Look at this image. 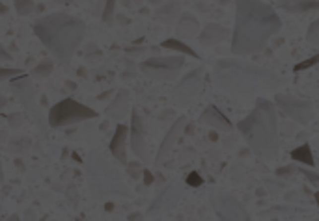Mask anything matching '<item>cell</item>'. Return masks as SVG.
Here are the masks:
<instances>
[{
  "instance_id": "6da1fadb",
  "label": "cell",
  "mask_w": 319,
  "mask_h": 221,
  "mask_svg": "<svg viewBox=\"0 0 319 221\" xmlns=\"http://www.w3.org/2000/svg\"><path fill=\"white\" fill-rule=\"evenodd\" d=\"M280 28V17L269 4L259 0H235L232 52L237 56L261 54L269 45V39Z\"/></svg>"
},
{
  "instance_id": "7a4b0ae2",
  "label": "cell",
  "mask_w": 319,
  "mask_h": 221,
  "mask_svg": "<svg viewBox=\"0 0 319 221\" xmlns=\"http://www.w3.org/2000/svg\"><path fill=\"white\" fill-rule=\"evenodd\" d=\"M213 78L220 91L234 97H252L272 91L284 82L276 73L235 58L218 60L213 67Z\"/></svg>"
},
{
  "instance_id": "3957f363",
  "label": "cell",
  "mask_w": 319,
  "mask_h": 221,
  "mask_svg": "<svg viewBox=\"0 0 319 221\" xmlns=\"http://www.w3.org/2000/svg\"><path fill=\"white\" fill-rule=\"evenodd\" d=\"M34 34L62 65H69L86 36V24L67 13H53L39 17L34 23Z\"/></svg>"
},
{
  "instance_id": "277c9868",
  "label": "cell",
  "mask_w": 319,
  "mask_h": 221,
  "mask_svg": "<svg viewBox=\"0 0 319 221\" xmlns=\"http://www.w3.org/2000/svg\"><path fill=\"white\" fill-rule=\"evenodd\" d=\"M237 129L259 160L272 162L278 158V121L274 102L256 99L252 112L237 123Z\"/></svg>"
},
{
  "instance_id": "5b68a950",
  "label": "cell",
  "mask_w": 319,
  "mask_h": 221,
  "mask_svg": "<svg viewBox=\"0 0 319 221\" xmlns=\"http://www.w3.org/2000/svg\"><path fill=\"white\" fill-rule=\"evenodd\" d=\"M86 177L92 188V193L95 197H103L107 193H127L125 184L120 178V173L116 168H112L109 162L105 160V156L99 153L88 154L86 162Z\"/></svg>"
},
{
  "instance_id": "8992f818",
  "label": "cell",
  "mask_w": 319,
  "mask_h": 221,
  "mask_svg": "<svg viewBox=\"0 0 319 221\" xmlns=\"http://www.w3.org/2000/svg\"><path fill=\"white\" fill-rule=\"evenodd\" d=\"M97 112L94 108L86 106L78 100L71 99H62L60 102H56L55 106L49 110L47 123L51 129H64L67 125H75L80 121H88V119H95Z\"/></svg>"
},
{
  "instance_id": "52a82bcc",
  "label": "cell",
  "mask_w": 319,
  "mask_h": 221,
  "mask_svg": "<svg viewBox=\"0 0 319 221\" xmlns=\"http://www.w3.org/2000/svg\"><path fill=\"white\" fill-rule=\"evenodd\" d=\"M9 89L11 93L17 97V100L23 104V108L28 112L30 115V119L36 125H38L39 132L43 134V136H47V125L45 119H43V114H41V110H39L38 102H36V97H34V88H32V82L28 75H19V77H13L11 80V84H9Z\"/></svg>"
},
{
  "instance_id": "ba28073f",
  "label": "cell",
  "mask_w": 319,
  "mask_h": 221,
  "mask_svg": "<svg viewBox=\"0 0 319 221\" xmlns=\"http://www.w3.org/2000/svg\"><path fill=\"white\" fill-rule=\"evenodd\" d=\"M183 63H185V56H155V58L142 61L140 71L153 80L168 82L178 77Z\"/></svg>"
},
{
  "instance_id": "9c48e42d",
  "label": "cell",
  "mask_w": 319,
  "mask_h": 221,
  "mask_svg": "<svg viewBox=\"0 0 319 221\" xmlns=\"http://www.w3.org/2000/svg\"><path fill=\"white\" fill-rule=\"evenodd\" d=\"M274 104L280 108L288 117H291L293 121L301 123V125H308L314 119V106H312L310 100L297 99L293 95L276 93L274 95Z\"/></svg>"
},
{
  "instance_id": "30bf717a",
  "label": "cell",
  "mask_w": 319,
  "mask_h": 221,
  "mask_svg": "<svg viewBox=\"0 0 319 221\" xmlns=\"http://www.w3.org/2000/svg\"><path fill=\"white\" fill-rule=\"evenodd\" d=\"M202 91V69L191 71L172 91V99L179 106H189Z\"/></svg>"
},
{
  "instance_id": "8fae6325",
  "label": "cell",
  "mask_w": 319,
  "mask_h": 221,
  "mask_svg": "<svg viewBox=\"0 0 319 221\" xmlns=\"http://www.w3.org/2000/svg\"><path fill=\"white\" fill-rule=\"evenodd\" d=\"M131 147L132 153L138 156V160H146L148 158V143H146V127H144V119L138 110L131 112Z\"/></svg>"
},
{
  "instance_id": "7c38bea8",
  "label": "cell",
  "mask_w": 319,
  "mask_h": 221,
  "mask_svg": "<svg viewBox=\"0 0 319 221\" xmlns=\"http://www.w3.org/2000/svg\"><path fill=\"white\" fill-rule=\"evenodd\" d=\"M181 191H183L181 182H178V180L170 182L161 193H159V197L153 201V205L148 208V214L149 216H153V214H161V212H166V210L174 208V206L178 205L179 197H181Z\"/></svg>"
},
{
  "instance_id": "4fadbf2b",
  "label": "cell",
  "mask_w": 319,
  "mask_h": 221,
  "mask_svg": "<svg viewBox=\"0 0 319 221\" xmlns=\"http://www.w3.org/2000/svg\"><path fill=\"white\" fill-rule=\"evenodd\" d=\"M213 205L217 208V214L220 220H249L247 210H245L234 197L222 195V197H218L217 203H213Z\"/></svg>"
},
{
  "instance_id": "5bb4252c",
  "label": "cell",
  "mask_w": 319,
  "mask_h": 221,
  "mask_svg": "<svg viewBox=\"0 0 319 221\" xmlns=\"http://www.w3.org/2000/svg\"><path fill=\"white\" fill-rule=\"evenodd\" d=\"M185 125H187V119L185 117H179L178 121L174 123L170 127V130H168V134L164 136L163 143H161V147H159V153H157V158H155V164L157 166H161L164 160H166V156L170 154L172 147L176 145V141H178L179 134H181V130L185 129Z\"/></svg>"
},
{
  "instance_id": "9a60e30c",
  "label": "cell",
  "mask_w": 319,
  "mask_h": 221,
  "mask_svg": "<svg viewBox=\"0 0 319 221\" xmlns=\"http://www.w3.org/2000/svg\"><path fill=\"white\" fill-rule=\"evenodd\" d=\"M127 136H129V127L118 125L114 136L110 139V154L116 158L120 164H127Z\"/></svg>"
},
{
  "instance_id": "2e32d148",
  "label": "cell",
  "mask_w": 319,
  "mask_h": 221,
  "mask_svg": "<svg viewBox=\"0 0 319 221\" xmlns=\"http://www.w3.org/2000/svg\"><path fill=\"white\" fill-rule=\"evenodd\" d=\"M230 38V30L220 26V24H207L200 34L196 41L203 46H211V45H217V43H222L224 39Z\"/></svg>"
},
{
  "instance_id": "e0dca14e",
  "label": "cell",
  "mask_w": 319,
  "mask_h": 221,
  "mask_svg": "<svg viewBox=\"0 0 319 221\" xmlns=\"http://www.w3.org/2000/svg\"><path fill=\"white\" fill-rule=\"evenodd\" d=\"M200 121L205 123V125H209L211 129L220 130V132H230V130H232V121H230L217 106H213V104L203 110Z\"/></svg>"
},
{
  "instance_id": "ac0fdd59",
  "label": "cell",
  "mask_w": 319,
  "mask_h": 221,
  "mask_svg": "<svg viewBox=\"0 0 319 221\" xmlns=\"http://www.w3.org/2000/svg\"><path fill=\"white\" fill-rule=\"evenodd\" d=\"M129 112V91H118L116 99L112 100V104L107 108V112L105 114L109 115L110 119H124L125 115Z\"/></svg>"
},
{
  "instance_id": "d6986e66",
  "label": "cell",
  "mask_w": 319,
  "mask_h": 221,
  "mask_svg": "<svg viewBox=\"0 0 319 221\" xmlns=\"http://www.w3.org/2000/svg\"><path fill=\"white\" fill-rule=\"evenodd\" d=\"M278 8L289 13H304V11H318L319 0H278Z\"/></svg>"
},
{
  "instance_id": "ffe728a7",
  "label": "cell",
  "mask_w": 319,
  "mask_h": 221,
  "mask_svg": "<svg viewBox=\"0 0 319 221\" xmlns=\"http://www.w3.org/2000/svg\"><path fill=\"white\" fill-rule=\"evenodd\" d=\"M176 30H178L179 38H185V39L198 38V34H200V24H198V21H196L191 13H185V15H181V19L178 21Z\"/></svg>"
},
{
  "instance_id": "44dd1931",
  "label": "cell",
  "mask_w": 319,
  "mask_h": 221,
  "mask_svg": "<svg viewBox=\"0 0 319 221\" xmlns=\"http://www.w3.org/2000/svg\"><path fill=\"white\" fill-rule=\"evenodd\" d=\"M163 48H170V50H176V52H181L183 56H191V58H194L198 60L200 58V54H196V50L192 46H189L185 41H181V39H164L163 43H161Z\"/></svg>"
},
{
  "instance_id": "7402d4cb",
  "label": "cell",
  "mask_w": 319,
  "mask_h": 221,
  "mask_svg": "<svg viewBox=\"0 0 319 221\" xmlns=\"http://www.w3.org/2000/svg\"><path fill=\"white\" fill-rule=\"evenodd\" d=\"M291 158L295 162L304 164V166H310V168L316 166V160H314V154H312V149L308 143H303L299 145L297 149H293V151H291Z\"/></svg>"
},
{
  "instance_id": "603a6c76",
  "label": "cell",
  "mask_w": 319,
  "mask_h": 221,
  "mask_svg": "<svg viewBox=\"0 0 319 221\" xmlns=\"http://www.w3.org/2000/svg\"><path fill=\"white\" fill-rule=\"evenodd\" d=\"M178 13H179V2H170V4L163 6L161 9H157L155 17L159 21H163V23H172Z\"/></svg>"
},
{
  "instance_id": "cb8c5ba5",
  "label": "cell",
  "mask_w": 319,
  "mask_h": 221,
  "mask_svg": "<svg viewBox=\"0 0 319 221\" xmlns=\"http://www.w3.org/2000/svg\"><path fill=\"white\" fill-rule=\"evenodd\" d=\"M53 69H55V61L53 60H43L39 61L36 67L32 69V75L38 78H47L51 73H53Z\"/></svg>"
},
{
  "instance_id": "d4e9b609",
  "label": "cell",
  "mask_w": 319,
  "mask_h": 221,
  "mask_svg": "<svg viewBox=\"0 0 319 221\" xmlns=\"http://www.w3.org/2000/svg\"><path fill=\"white\" fill-rule=\"evenodd\" d=\"M306 39H308V45L314 46V48H319V19L314 21L312 26L308 28V34H306Z\"/></svg>"
},
{
  "instance_id": "484cf974",
  "label": "cell",
  "mask_w": 319,
  "mask_h": 221,
  "mask_svg": "<svg viewBox=\"0 0 319 221\" xmlns=\"http://www.w3.org/2000/svg\"><path fill=\"white\" fill-rule=\"evenodd\" d=\"M34 8H36V4H34V0H15V11L17 15H28V13H32L34 11Z\"/></svg>"
},
{
  "instance_id": "4316f807",
  "label": "cell",
  "mask_w": 319,
  "mask_h": 221,
  "mask_svg": "<svg viewBox=\"0 0 319 221\" xmlns=\"http://www.w3.org/2000/svg\"><path fill=\"white\" fill-rule=\"evenodd\" d=\"M114 9H116V0H107L105 2V9H103V21L107 24L114 21Z\"/></svg>"
},
{
  "instance_id": "83f0119b",
  "label": "cell",
  "mask_w": 319,
  "mask_h": 221,
  "mask_svg": "<svg viewBox=\"0 0 319 221\" xmlns=\"http://www.w3.org/2000/svg\"><path fill=\"white\" fill-rule=\"evenodd\" d=\"M318 63H319V54H316V56H312V58H308V60L297 63L295 67H293V71H295V73H303V71L314 67V65H318Z\"/></svg>"
},
{
  "instance_id": "f1b7e54d",
  "label": "cell",
  "mask_w": 319,
  "mask_h": 221,
  "mask_svg": "<svg viewBox=\"0 0 319 221\" xmlns=\"http://www.w3.org/2000/svg\"><path fill=\"white\" fill-rule=\"evenodd\" d=\"M185 184H187L189 188H200L203 184V178L200 177L198 171H192V173H189L187 178H185Z\"/></svg>"
},
{
  "instance_id": "f546056e",
  "label": "cell",
  "mask_w": 319,
  "mask_h": 221,
  "mask_svg": "<svg viewBox=\"0 0 319 221\" xmlns=\"http://www.w3.org/2000/svg\"><path fill=\"white\" fill-rule=\"evenodd\" d=\"M19 75H23L21 69L0 67V82H2V80H8V78H11V77H19Z\"/></svg>"
},
{
  "instance_id": "4dcf8cb0",
  "label": "cell",
  "mask_w": 319,
  "mask_h": 221,
  "mask_svg": "<svg viewBox=\"0 0 319 221\" xmlns=\"http://www.w3.org/2000/svg\"><path fill=\"white\" fill-rule=\"evenodd\" d=\"M301 173H303L310 182H314V184H319V173H314V171H306V169H299Z\"/></svg>"
},
{
  "instance_id": "1f68e13d",
  "label": "cell",
  "mask_w": 319,
  "mask_h": 221,
  "mask_svg": "<svg viewBox=\"0 0 319 221\" xmlns=\"http://www.w3.org/2000/svg\"><path fill=\"white\" fill-rule=\"evenodd\" d=\"M295 171H299V169L293 168V166H286V168H278V169H276V175H278V177H286V175H291V173H295Z\"/></svg>"
},
{
  "instance_id": "d6a6232c",
  "label": "cell",
  "mask_w": 319,
  "mask_h": 221,
  "mask_svg": "<svg viewBox=\"0 0 319 221\" xmlns=\"http://www.w3.org/2000/svg\"><path fill=\"white\" fill-rule=\"evenodd\" d=\"M142 175H144V184H146V186H151V184H153L155 178H153V173H151V171L144 169V171H142Z\"/></svg>"
},
{
  "instance_id": "836d02e7",
  "label": "cell",
  "mask_w": 319,
  "mask_h": 221,
  "mask_svg": "<svg viewBox=\"0 0 319 221\" xmlns=\"http://www.w3.org/2000/svg\"><path fill=\"white\" fill-rule=\"evenodd\" d=\"M0 61H11V54L2 46V43H0Z\"/></svg>"
},
{
  "instance_id": "e575fe53",
  "label": "cell",
  "mask_w": 319,
  "mask_h": 221,
  "mask_svg": "<svg viewBox=\"0 0 319 221\" xmlns=\"http://www.w3.org/2000/svg\"><path fill=\"white\" fill-rule=\"evenodd\" d=\"M129 175H131L132 178H138V177L142 175L140 171H138V164H131V166H129Z\"/></svg>"
},
{
  "instance_id": "d590c367",
  "label": "cell",
  "mask_w": 319,
  "mask_h": 221,
  "mask_svg": "<svg viewBox=\"0 0 319 221\" xmlns=\"http://www.w3.org/2000/svg\"><path fill=\"white\" fill-rule=\"evenodd\" d=\"M6 104H8V99H6V97H4L2 93H0V110L6 106Z\"/></svg>"
},
{
  "instance_id": "8d00e7d4",
  "label": "cell",
  "mask_w": 319,
  "mask_h": 221,
  "mask_svg": "<svg viewBox=\"0 0 319 221\" xmlns=\"http://www.w3.org/2000/svg\"><path fill=\"white\" fill-rule=\"evenodd\" d=\"M4 182V168H2V162H0V184Z\"/></svg>"
},
{
  "instance_id": "74e56055",
  "label": "cell",
  "mask_w": 319,
  "mask_h": 221,
  "mask_svg": "<svg viewBox=\"0 0 319 221\" xmlns=\"http://www.w3.org/2000/svg\"><path fill=\"white\" fill-rule=\"evenodd\" d=\"M129 220H142V216L140 214H131V216H129Z\"/></svg>"
},
{
  "instance_id": "f35d334b",
  "label": "cell",
  "mask_w": 319,
  "mask_h": 221,
  "mask_svg": "<svg viewBox=\"0 0 319 221\" xmlns=\"http://www.w3.org/2000/svg\"><path fill=\"white\" fill-rule=\"evenodd\" d=\"M56 4H65V6H67V4H71V2H73V0H55Z\"/></svg>"
},
{
  "instance_id": "ab89813d",
  "label": "cell",
  "mask_w": 319,
  "mask_h": 221,
  "mask_svg": "<svg viewBox=\"0 0 319 221\" xmlns=\"http://www.w3.org/2000/svg\"><path fill=\"white\" fill-rule=\"evenodd\" d=\"M0 13H6V6H2V4H0Z\"/></svg>"
},
{
  "instance_id": "60d3db41",
  "label": "cell",
  "mask_w": 319,
  "mask_h": 221,
  "mask_svg": "<svg viewBox=\"0 0 319 221\" xmlns=\"http://www.w3.org/2000/svg\"><path fill=\"white\" fill-rule=\"evenodd\" d=\"M149 2H151V4H159V2H161V0H149Z\"/></svg>"
},
{
  "instance_id": "b9f144b4",
  "label": "cell",
  "mask_w": 319,
  "mask_h": 221,
  "mask_svg": "<svg viewBox=\"0 0 319 221\" xmlns=\"http://www.w3.org/2000/svg\"><path fill=\"white\" fill-rule=\"evenodd\" d=\"M218 4H226V2H228V0H217Z\"/></svg>"
},
{
  "instance_id": "7bdbcfd3",
  "label": "cell",
  "mask_w": 319,
  "mask_h": 221,
  "mask_svg": "<svg viewBox=\"0 0 319 221\" xmlns=\"http://www.w3.org/2000/svg\"><path fill=\"white\" fill-rule=\"evenodd\" d=\"M316 201H318V205H319V191L316 193Z\"/></svg>"
},
{
  "instance_id": "ee69618b",
  "label": "cell",
  "mask_w": 319,
  "mask_h": 221,
  "mask_svg": "<svg viewBox=\"0 0 319 221\" xmlns=\"http://www.w3.org/2000/svg\"><path fill=\"white\" fill-rule=\"evenodd\" d=\"M132 2H136V4H142V2H144V0H132Z\"/></svg>"
}]
</instances>
